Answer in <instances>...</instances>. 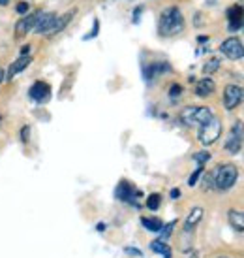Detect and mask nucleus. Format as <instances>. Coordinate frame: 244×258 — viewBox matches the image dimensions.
Returning <instances> with one entry per match:
<instances>
[{"instance_id":"f257e3e1","label":"nucleus","mask_w":244,"mask_h":258,"mask_svg":"<svg viewBox=\"0 0 244 258\" xmlns=\"http://www.w3.org/2000/svg\"><path fill=\"white\" fill-rule=\"evenodd\" d=\"M184 30V17L180 14V10L177 6L165 8L162 15H160L158 21V32L160 36L169 38V36H177Z\"/></svg>"},{"instance_id":"f03ea898","label":"nucleus","mask_w":244,"mask_h":258,"mask_svg":"<svg viewBox=\"0 0 244 258\" xmlns=\"http://www.w3.org/2000/svg\"><path fill=\"white\" fill-rule=\"evenodd\" d=\"M237 177H238L237 166L222 164L218 166L216 172L212 173V183H214V188H218V190H229L231 186L237 183Z\"/></svg>"},{"instance_id":"7ed1b4c3","label":"nucleus","mask_w":244,"mask_h":258,"mask_svg":"<svg viewBox=\"0 0 244 258\" xmlns=\"http://www.w3.org/2000/svg\"><path fill=\"white\" fill-rule=\"evenodd\" d=\"M214 115L210 111V108H205V106H188L180 111V121L188 124V126H201L205 122H208Z\"/></svg>"},{"instance_id":"20e7f679","label":"nucleus","mask_w":244,"mask_h":258,"mask_svg":"<svg viewBox=\"0 0 244 258\" xmlns=\"http://www.w3.org/2000/svg\"><path fill=\"white\" fill-rule=\"evenodd\" d=\"M222 134V122L218 117H212L208 122L199 126V132H197V140L201 142L203 145H212L220 138Z\"/></svg>"},{"instance_id":"39448f33","label":"nucleus","mask_w":244,"mask_h":258,"mask_svg":"<svg viewBox=\"0 0 244 258\" xmlns=\"http://www.w3.org/2000/svg\"><path fill=\"white\" fill-rule=\"evenodd\" d=\"M242 145H244V122L235 121L229 130V134H227V138H225L223 147L231 155H237L238 151L242 149Z\"/></svg>"},{"instance_id":"423d86ee","label":"nucleus","mask_w":244,"mask_h":258,"mask_svg":"<svg viewBox=\"0 0 244 258\" xmlns=\"http://www.w3.org/2000/svg\"><path fill=\"white\" fill-rule=\"evenodd\" d=\"M244 100V89L238 85H227L223 89V108L233 111Z\"/></svg>"},{"instance_id":"0eeeda50","label":"nucleus","mask_w":244,"mask_h":258,"mask_svg":"<svg viewBox=\"0 0 244 258\" xmlns=\"http://www.w3.org/2000/svg\"><path fill=\"white\" fill-rule=\"evenodd\" d=\"M220 51H222L227 58H231V60H238V58L244 57V43L240 42L238 38L231 36V38H227L225 42H222Z\"/></svg>"},{"instance_id":"6e6552de","label":"nucleus","mask_w":244,"mask_h":258,"mask_svg":"<svg viewBox=\"0 0 244 258\" xmlns=\"http://www.w3.org/2000/svg\"><path fill=\"white\" fill-rule=\"evenodd\" d=\"M57 14H49V12H40V17H38V23L34 27V32L36 34H43V36H51L53 34V29H55V23H57Z\"/></svg>"},{"instance_id":"1a4fd4ad","label":"nucleus","mask_w":244,"mask_h":258,"mask_svg":"<svg viewBox=\"0 0 244 258\" xmlns=\"http://www.w3.org/2000/svg\"><path fill=\"white\" fill-rule=\"evenodd\" d=\"M227 29L229 32H237L238 29H242L244 27V8L235 4V6H231L227 10Z\"/></svg>"},{"instance_id":"9d476101","label":"nucleus","mask_w":244,"mask_h":258,"mask_svg":"<svg viewBox=\"0 0 244 258\" xmlns=\"http://www.w3.org/2000/svg\"><path fill=\"white\" fill-rule=\"evenodd\" d=\"M38 17H40V12H34V14L21 17V19L17 21V25H15V38H21V36H25V34H29L30 30H34V27H36V23H38Z\"/></svg>"},{"instance_id":"9b49d317","label":"nucleus","mask_w":244,"mask_h":258,"mask_svg":"<svg viewBox=\"0 0 244 258\" xmlns=\"http://www.w3.org/2000/svg\"><path fill=\"white\" fill-rule=\"evenodd\" d=\"M30 98L38 104H43V102H47L51 98V87L49 83H45V81H36L34 85L30 87Z\"/></svg>"},{"instance_id":"f8f14e48","label":"nucleus","mask_w":244,"mask_h":258,"mask_svg":"<svg viewBox=\"0 0 244 258\" xmlns=\"http://www.w3.org/2000/svg\"><path fill=\"white\" fill-rule=\"evenodd\" d=\"M116 198L122 202H132V204H137L136 202V196H141V194L136 190V186L132 185V183H128V181H120L118 183V186H116Z\"/></svg>"},{"instance_id":"ddd939ff","label":"nucleus","mask_w":244,"mask_h":258,"mask_svg":"<svg viewBox=\"0 0 244 258\" xmlns=\"http://www.w3.org/2000/svg\"><path fill=\"white\" fill-rule=\"evenodd\" d=\"M32 62V57L30 55H25V57H19L15 62H12V66H10V70H8L6 74V79L8 81H12V79L17 76V74H21L23 70H27L29 68V64Z\"/></svg>"},{"instance_id":"4468645a","label":"nucleus","mask_w":244,"mask_h":258,"mask_svg":"<svg viewBox=\"0 0 244 258\" xmlns=\"http://www.w3.org/2000/svg\"><path fill=\"white\" fill-rule=\"evenodd\" d=\"M214 89H216V83L212 79L203 78L201 81H197V85H195V94H197L199 98H205V96H210V94L214 93Z\"/></svg>"},{"instance_id":"2eb2a0df","label":"nucleus","mask_w":244,"mask_h":258,"mask_svg":"<svg viewBox=\"0 0 244 258\" xmlns=\"http://www.w3.org/2000/svg\"><path fill=\"white\" fill-rule=\"evenodd\" d=\"M227 221H229L231 228L237 232H244V211H237V209H229L227 211Z\"/></svg>"},{"instance_id":"dca6fc26","label":"nucleus","mask_w":244,"mask_h":258,"mask_svg":"<svg viewBox=\"0 0 244 258\" xmlns=\"http://www.w3.org/2000/svg\"><path fill=\"white\" fill-rule=\"evenodd\" d=\"M164 72H171V66L167 64V62H152L147 70H145V78L149 79H154L156 76H160V74H164Z\"/></svg>"},{"instance_id":"f3484780","label":"nucleus","mask_w":244,"mask_h":258,"mask_svg":"<svg viewBox=\"0 0 244 258\" xmlns=\"http://www.w3.org/2000/svg\"><path fill=\"white\" fill-rule=\"evenodd\" d=\"M203 219V209L201 208H194L190 211V215H188L186 222H184V230L186 232H192V230L197 226V222Z\"/></svg>"},{"instance_id":"a211bd4d","label":"nucleus","mask_w":244,"mask_h":258,"mask_svg":"<svg viewBox=\"0 0 244 258\" xmlns=\"http://www.w3.org/2000/svg\"><path fill=\"white\" fill-rule=\"evenodd\" d=\"M141 224H143L147 230H151V232H160L162 226H164V222L156 219V217H143L141 219Z\"/></svg>"},{"instance_id":"6ab92c4d","label":"nucleus","mask_w":244,"mask_h":258,"mask_svg":"<svg viewBox=\"0 0 244 258\" xmlns=\"http://www.w3.org/2000/svg\"><path fill=\"white\" fill-rule=\"evenodd\" d=\"M151 249L154 252L162 254L164 258H171V249H169V245L164 243L162 239H156V241H152V243H151Z\"/></svg>"},{"instance_id":"aec40b11","label":"nucleus","mask_w":244,"mask_h":258,"mask_svg":"<svg viewBox=\"0 0 244 258\" xmlns=\"http://www.w3.org/2000/svg\"><path fill=\"white\" fill-rule=\"evenodd\" d=\"M160 204H162V196L160 194H151L149 198H147V208L152 209V211H156L160 208Z\"/></svg>"},{"instance_id":"412c9836","label":"nucleus","mask_w":244,"mask_h":258,"mask_svg":"<svg viewBox=\"0 0 244 258\" xmlns=\"http://www.w3.org/2000/svg\"><path fill=\"white\" fill-rule=\"evenodd\" d=\"M218 68H220V58L214 57V58H210L207 64L203 66V72H205V74H212V72H216Z\"/></svg>"},{"instance_id":"4be33fe9","label":"nucleus","mask_w":244,"mask_h":258,"mask_svg":"<svg viewBox=\"0 0 244 258\" xmlns=\"http://www.w3.org/2000/svg\"><path fill=\"white\" fill-rule=\"evenodd\" d=\"M194 160L197 162V166H203L207 160H210V153H207V151H199V153H195L194 155Z\"/></svg>"},{"instance_id":"5701e85b","label":"nucleus","mask_w":244,"mask_h":258,"mask_svg":"<svg viewBox=\"0 0 244 258\" xmlns=\"http://www.w3.org/2000/svg\"><path fill=\"white\" fill-rule=\"evenodd\" d=\"M98 32H100V21L98 19H94V23H92V30H90V34H86L83 40H92V38H96L98 36Z\"/></svg>"},{"instance_id":"b1692460","label":"nucleus","mask_w":244,"mask_h":258,"mask_svg":"<svg viewBox=\"0 0 244 258\" xmlns=\"http://www.w3.org/2000/svg\"><path fill=\"white\" fill-rule=\"evenodd\" d=\"M203 173V166H197V170H195L192 175H190V179H188V185L190 186H194L195 183H197V179H199V175Z\"/></svg>"},{"instance_id":"393cba45","label":"nucleus","mask_w":244,"mask_h":258,"mask_svg":"<svg viewBox=\"0 0 244 258\" xmlns=\"http://www.w3.org/2000/svg\"><path fill=\"white\" fill-rule=\"evenodd\" d=\"M175 224H177V222L173 221V222H169V224H165V226H162V230H160V234H162V239H165V237H167L169 234H171L173 228H175Z\"/></svg>"},{"instance_id":"a878e982","label":"nucleus","mask_w":244,"mask_h":258,"mask_svg":"<svg viewBox=\"0 0 244 258\" xmlns=\"http://www.w3.org/2000/svg\"><path fill=\"white\" fill-rule=\"evenodd\" d=\"M180 93H182V87H180L179 83L171 85V89H169V96H171V98H177V96H180Z\"/></svg>"},{"instance_id":"bb28decb","label":"nucleus","mask_w":244,"mask_h":258,"mask_svg":"<svg viewBox=\"0 0 244 258\" xmlns=\"http://www.w3.org/2000/svg\"><path fill=\"white\" fill-rule=\"evenodd\" d=\"M27 12H29V4H27V2H21V4H17V14L25 15Z\"/></svg>"},{"instance_id":"cd10ccee","label":"nucleus","mask_w":244,"mask_h":258,"mask_svg":"<svg viewBox=\"0 0 244 258\" xmlns=\"http://www.w3.org/2000/svg\"><path fill=\"white\" fill-rule=\"evenodd\" d=\"M29 134H30V128L29 126H25V128H21V142H29Z\"/></svg>"},{"instance_id":"c85d7f7f","label":"nucleus","mask_w":244,"mask_h":258,"mask_svg":"<svg viewBox=\"0 0 244 258\" xmlns=\"http://www.w3.org/2000/svg\"><path fill=\"white\" fill-rule=\"evenodd\" d=\"M141 12H143V6H137L136 10H134V23H139V15H141Z\"/></svg>"},{"instance_id":"c756f323","label":"nucleus","mask_w":244,"mask_h":258,"mask_svg":"<svg viewBox=\"0 0 244 258\" xmlns=\"http://www.w3.org/2000/svg\"><path fill=\"white\" fill-rule=\"evenodd\" d=\"M179 196H180V190H179V188H173V190H171V198H173V200H177Z\"/></svg>"},{"instance_id":"7c9ffc66","label":"nucleus","mask_w":244,"mask_h":258,"mask_svg":"<svg viewBox=\"0 0 244 258\" xmlns=\"http://www.w3.org/2000/svg\"><path fill=\"white\" fill-rule=\"evenodd\" d=\"M29 51H30V45H25V47H21V57L29 55Z\"/></svg>"},{"instance_id":"2f4dec72","label":"nucleus","mask_w":244,"mask_h":258,"mask_svg":"<svg viewBox=\"0 0 244 258\" xmlns=\"http://www.w3.org/2000/svg\"><path fill=\"white\" fill-rule=\"evenodd\" d=\"M126 252H130V254H137V256H139V254H141V252H139V251H136V249H126Z\"/></svg>"},{"instance_id":"473e14b6","label":"nucleus","mask_w":244,"mask_h":258,"mask_svg":"<svg viewBox=\"0 0 244 258\" xmlns=\"http://www.w3.org/2000/svg\"><path fill=\"white\" fill-rule=\"evenodd\" d=\"M4 79H6V74H4V70H2V68H0V83H2V81H4Z\"/></svg>"},{"instance_id":"72a5a7b5","label":"nucleus","mask_w":244,"mask_h":258,"mask_svg":"<svg viewBox=\"0 0 244 258\" xmlns=\"http://www.w3.org/2000/svg\"><path fill=\"white\" fill-rule=\"evenodd\" d=\"M8 2H10V0H0V6H8Z\"/></svg>"},{"instance_id":"f704fd0d","label":"nucleus","mask_w":244,"mask_h":258,"mask_svg":"<svg viewBox=\"0 0 244 258\" xmlns=\"http://www.w3.org/2000/svg\"><path fill=\"white\" fill-rule=\"evenodd\" d=\"M218 258H229V256H218Z\"/></svg>"},{"instance_id":"c9c22d12","label":"nucleus","mask_w":244,"mask_h":258,"mask_svg":"<svg viewBox=\"0 0 244 258\" xmlns=\"http://www.w3.org/2000/svg\"><path fill=\"white\" fill-rule=\"evenodd\" d=\"M0 121H2V115H0Z\"/></svg>"}]
</instances>
